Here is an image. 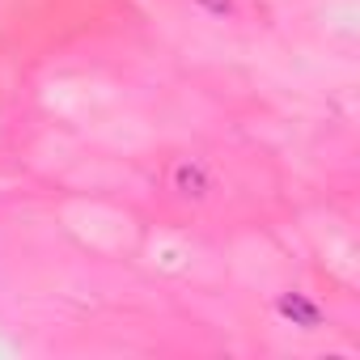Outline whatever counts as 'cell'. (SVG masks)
Wrapping results in <instances>:
<instances>
[{
  "mask_svg": "<svg viewBox=\"0 0 360 360\" xmlns=\"http://www.w3.org/2000/svg\"><path fill=\"white\" fill-rule=\"evenodd\" d=\"M276 309H280V314H284L292 326H305V330H314V326L322 322V309H318L309 297H301V292H284Z\"/></svg>",
  "mask_w": 360,
  "mask_h": 360,
  "instance_id": "obj_1",
  "label": "cell"
},
{
  "mask_svg": "<svg viewBox=\"0 0 360 360\" xmlns=\"http://www.w3.org/2000/svg\"><path fill=\"white\" fill-rule=\"evenodd\" d=\"M174 183H178V191H183V195H204V169L200 165H178L174 169Z\"/></svg>",
  "mask_w": 360,
  "mask_h": 360,
  "instance_id": "obj_2",
  "label": "cell"
},
{
  "mask_svg": "<svg viewBox=\"0 0 360 360\" xmlns=\"http://www.w3.org/2000/svg\"><path fill=\"white\" fill-rule=\"evenodd\" d=\"M204 5H208L212 13H225V9H229V0H204Z\"/></svg>",
  "mask_w": 360,
  "mask_h": 360,
  "instance_id": "obj_3",
  "label": "cell"
}]
</instances>
